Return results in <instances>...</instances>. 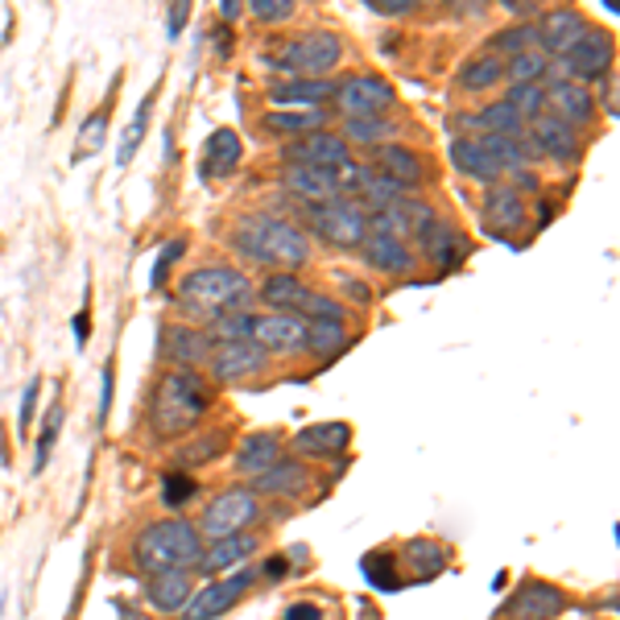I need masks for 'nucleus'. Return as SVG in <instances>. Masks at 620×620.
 Instances as JSON below:
<instances>
[{"instance_id": "obj_42", "label": "nucleus", "mask_w": 620, "mask_h": 620, "mask_svg": "<svg viewBox=\"0 0 620 620\" xmlns=\"http://www.w3.org/2000/svg\"><path fill=\"white\" fill-rule=\"evenodd\" d=\"M550 75V59H546L542 50H526V54H513L505 62V79L509 83H542Z\"/></svg>"}, {"instance_id": "obj_26", "label": "nucleus", "mask_w": 620, "mask_h": 620, "mask_svg": "<svg viewBox=\"0 0 620 620\" xmlns=\"http://www.w3.org/2000/svg\"><path fill=\"white\" fill-rule=\"evenodd\" d=\"M451 162H455V170L464 174V178H476V183H484V186L500 183V174H505L496 166V157L480 145V137L451 141Z\"/></svg>"}, {"instance_id": "obj_11", "label": "nucleus", "mask_w": 620, "mask_h": 620, "mask_svg": "<svg viewBox=\"0 0 620 620\" xmlns=\"http://www.w3.org/2000/svg\"><path fill=\"white\" fill-rule=\"evenodd\" d=\"M431 216H434L431 203L414 199V195H402L397 203H389V207H381V211H372V216H369V232L410 245V240H414V236H418L422 228L431 224Z\"/></svg>"}, {"instance_id": "obj_21", "label": "nucleus", "mask_w": 620, "mask_h": 620, "mask_svg": "<svg viewBox=\"0 0 620 620\" xmlns=\"http://www.w3.org/2000/svg\"><path fill=\"white\" fill-rule=\"evenodd\" d=\"M546 104L555 108L558 121H567L571 128L575 124L596 121V100H591L588 87H583V83H575V79H555V83H550V92H546Z\"/></svg>"}, {"instance_id": "obj_27", "label": "nucleus", "mask_w": 620, "mask_h": 620, "mask_svg": "<svg viewBox=\"0 0 620 620\" xmlns=\"http://www.w3.org/2000/svg\"><path fill=\"white\" fill-rule=\"evenodd\" d=\"M281 183H286V190H294L302 203H327L340 195L335 190V174L319 170V166H298V162H286Z\"/></svg>"}, {"instance_id": "obj_4", "label": "nucleus", "mask_w": 620, "mask_h": 620, "mask_svg": "<svg viewBox=\"0 0 620 620\" xmlns=\"http://www.w3.org/2000/svg\"><path fill=\"white\" fill-rule=\"evenodd\" d=\"M203 555V534L186 517H162L154 526H145L133 542V562L141 575L157 571H190Z\"/></svg>"}, {"instance_id": "obj_58", "label": "nucleus", "mask_w": 620, "mask_h": 620, "mask_svg": "<svg viewBox=\"0 0 620 620\" xmlns=\"http://www.w3.org/2000/svg\"><path fill=\"white\" fill-rule=\"evenodd\" d=\"M500 4H505V13H513V17H529V13H538L542 0H500Z\"/></svg>"}, {"instance_id": "obj_41", "label": "nucleus", "mask_w": 620, "mask_h": 620, "mask_svg": "<svg viewBox=\"0 0 620 620\" xmlns=\"http://www.w3.org/2000/svg\"><path fill=\"white\" fill-rule=\"evenodd\" d=\"M505 104H509L521 121H538L546 108V87L542 83H509V92H505Z\"/></svg>"}, {"instance_id": "obj_57", "label": "nucleus", "mask_w": 620, "mask_h": 620, "mask_svg": "<svg viewBox=\"0 0 620 620\" xmlns=\"http://www.w3.org/2000/svg\"><path fill=\"white\" fill-rule=\"evenodd\" d=\"M286 620H323V608L319 604H290L286 608Z\"/></svg>"}, {"instance_id": "obj_51", "label": "nucleus", "mask_w": 620, "mask_h": 620, "mask_svg": "<svg viewBox=\"0 0 620 620\" xmlns=\"http://www.w3.org/2000/svg\"><path fill=\"white\" fill-rule=\"evenodd\" d=\"M178 257H183V240H166L162 252H157V261H154V278H149L154 290H162V286L170 281V265L178 261Z\"/></svg>"}, {"instance_id": "obj_54", "label": "nucleus", "mask_w": 620, "mask_h": 620, "mask_svg": "<svg viewBox=\"0 0 620 620\" xmlns=\"http://www.w3.org/2000/svg\"><path fill=\"white\" fill-rule=\"evenodd\" d=\"M186 17H190V0H170V21H166L170 38H178L186 30Z\"/></svg>"}, {"instance_id": "obj_9", "label": "nucleus", "mask_w": 620, "mask_h": 620, "mask_svg": "<svg viewBox=\"0 0 620 620\" xmlns=\"http://www.w3.org/2000/svg\"><path fill=\"white\" fill-rule=\"evenodd\" d=\"M257 583V571H248V567H236V575L228 579H211V583H203L199 591H190V600L183 604V620H216L224 617L228 608L245 596L248 588Z\"/></svg>"}, {"instance_id": "obj_15", "label": "nucleus", "mask_w": 620, "mask_h": 620, "mask_svg": "<svg viewBox=\"0 0 620 620\" xmlns=\"http://www.w3.org/2000/svg\"><path fill=\"white\" fill-rule=\"evenodd\" d=\"M414 240L422 245V257H426L431 265H438V269H455V265L467 257V248H472V245H467V236L459 232L451 219L438 216V211H434L431 224H426V228H422Z\"/></svg>"}, {"instance_id": "obj_61", "label": "nucleus", "mask_w": 620, "mask_h": 620, "mask_svg": "<svg viewBox=\"0 0 620 620\" xmlns=\"http://www.w3.org/2000/svg\"><path fill=\"white\" fill-rule=\"evenodd\" d=\"M513 178H517L513 190H538V178H534L529 170H513Z\"/></svg>"}, {"instance_id": "obj_25", "label": "nucleus", "mask_w": 620, "mask_h": 620, "mask_svg": "<svg viewBox=\"0 0 620 620\" xmlns=\"http://www.w3.org/2000/svg\"><path fill=\"white\" fill-rule=\"evenodd\" d=\"M269 100L273 104H294V108H327L335 100V83L331 79H286V83H273L269 87Z\"/></svg>"}, {"instance_id": "obj_13", "label": "nucleus", "mask_w": 620, "mask_h": 620, "mask_svg": "<svg viewBox=\"0 0 620 620\" xmlns=\"http://www.w3.org/2000/svg\"><path fill=\"white\" fill-rule=\"evenodd\" d=\"M248 340L261 343L265 352H302V340H307V319L302 314H290V310H269V314H252V331Z\"/></svg>"}, {"instance_id": "obj_39", "label": "nucleus", "mask_w": 620, "mask_h": 620, "mask_svg": "<svg viewBox=\"0 0 620 620\" xmlns=\"http://www.w3.org/2000/svg\"><path fill=\"white\" fill-rule=\"evenodd\" d=\"M405 562L414 567V575L434 579V575L447 567V546L431 542V538H410V542H405Z\"/></svg>"}, {"instance_id": "obj_8", "label": "nucleus", "mask_w": 620, "mask_h": 620, "mask_svg": "<svg viewBox=\"0 0 620 620\" xmlns=\"http://www.w3.org/2000/svg\"><path fill=\"white\" fill-rule=\"evenodd\" d=\"M340 59H343V42L340 33L331 30H310L278 50V66L294 71V75H327L331 66H340Z\"/></svg>"}, {"instance_id": "obj_10", "label": "nucleus", "mask_w": 620, "mask_h": 620, "mask_svg": "<svg viewBox=\"0 0 620 620\" xmlns=\"http://www.w3.org/2000/svg\"><path fill=\"white\" fill-rule=\"evenodd\" d=\"M331 104H340L343 121H352V116H385L397 104V92L381 75H352L343 79V87H335Z\"/></svg>"}, {"instance_id": "obj_24", "label": "nucleus", "mask_w": 620, "mask_h": 620, "mask_svg": "<svg viewBox=\"0 0 620 620\" xmlns=\"http://www.w3.org/2000/svg\"><path fill=\"white\" fill-rule=\"evenodd\" d=\"M281 455H286V447H281L278 434L257 431V434H248V438H240V451H236V472L248 476V480H257L261 472H269V467L278 464Z\"/></svg>"}, {"instance_id": "obj_23", "label": "nucleus", "mask_w": 620, "mask_h": 620, "mask_svg": "<svg viewBox=\"0 0 620 620\" xmlns=\"http://www.w3.org/2000/svg\"><path fill=\"white\" fill-rule=\"evenodd\" d=\"M376 170L389 174V178H393L397 186H405L410 195L426 183V166H422V157L414 154L410 145H393V141H385V145L376 149Z\"/></svg>"}, {"instance_id": "obj_2", "label": "nucleus", "mask_w": 620, "mask_h": 620, "mask_svg": "<svg viewBox=\"0 0 620 620\" xmlns=\"http://www.w3.org/2000/svg\"><path fill=\"white\" fill-rule=\"evenodd\" d=\"M232 248L240 257H248L252 265H265V269H298V265L310 261L307 232L294 228L290 219L265 216V211H252V216L236 219Z\"/></svg>"}, {"instance_id": "obj_56", "label": "nucleus", "mask_w": 620, "mask_h": 620, "mask_svg": "<svg viewBox=\"0 0 620 620\" xmlns=\"http://www.w3.org/2000/svg\"><path fill=\"white\" fill-rule=\"evenodd\" d=\"M286 571H290V558L286 555H273L269 558V562H265V579H269V583H278V579H286Z\"/></svg>"}, {"instance_id": "obj_7", "label": "nucleus", "mask_w": 620, "mask_h": 620, "mask_svg": "<svg viewBox=\"0 0 620 620\" xmlns=\"http://www.w3.org/2000/svg\"><path fill=\"white\" fill-rule=\"evenodd\" d=\"M612 54H617V46H612V33L604 30H583V38L575 42L562 59H550V75H567L575 79V83H583V79H604L608 71H612Z\"/></svg>"}, {"instance_id": "obj_50", "label": "nucleus", "mask_w": 620, "mask_h": 620, "mask_svg": "<svg viewBox=\"0 0 620 620\" xmlns=\"http://www.w3.org/2000/svg\"><path fill=\"white\" fill-rule=\"evenodd\" d=\"M298 314H302V319H343V302H335V298L314 294V290H310Z\"/></svg>"}, {"instance_id": "obj_47", "label": "nucleus", "mask_w": 620, "mask_h": 620, "mask_svg": "<svg viewBox=\"0 0 620 620\" xmlns=\"http://www.w3.org/2000/svg\"><path fill=\"white\" fill-rule=\"evenodd\" d=\"M294 4L298 0H248V13L265 21V25H281V21L294 17Z\"/></svg>"}, {"instance_id": "obj_44", "label": "nucleus", "mask_w": 620, "mask_h": 620, "mask_svg": "<svg viewBox=\"0 0 620 620\" xmlns=\"http://www.w3.org/2000/svg\"><path fill=\"white\" fill-rule=\"evenodd\" d=\"M393 133H397V128H393V121H385V116H352L343 141H372V145H381V141H389Z\"/></svg>"}, {"instance_id": "obj_36", "label": "nucleus", "mask_w": 620, "mask_h": 620, "mask_svg": "<svg viewBox=\"0 0 620 620\" xmlns=\"http://www.w3.org/2000/svg\"><path fill=\"white\" fill-rule=\"evenodd\" d=\"M464 128H476L480 137H493V133H500V137H521L526 133V121L517 116V112L500 100V104H488L484 112H476V116H464Z\"/></svg>"}, {"instance_id": "obj_49", "label": "nucleus", "mask_w": 620, "mask_h": 620, "mask_svg": "<svg viewBox=\"0 0 620 620\" xmlns=\"http://www.w3.org/2000/svg\"><path fill=\"white\" fill-rule=\"evenodd\" d=\"M104 124H108V116L104 112H95L92 121L83 124V133H79V149H75V162H83V157H92L100 145H104Z\"/></svg>"}, {"instance_id": "obj_14", "label": "nucleus", "mask_w": 620, "mask_h": 620, "mask_svg": "<svg viewBox=\"0 0 620 620\" xmlns=\"http://www.w3.org/2000/svg\"><path fill=\"white\" fill-rule=\"evenodd\" d=\"M484 228L493 236H513L517 228H526L529 219V207L526 199H521V190H513L509 183H493L488 186V195H484Z\"/></svg>"}, {"instance_id": "obj_59", "label": "nucleus", "mask_w": 620, "mask_h": 620, "mask_svg": "<svg viewBox=\"0 0 620 620\" xmlns=\"http://www.w3.org/2000/svg\"><path fill=\"white\" fill-rule=\"evenodd\" d=\"M108 410H112V369H104V393H100V426L108 422Z\"/></svg>"}, {"instance_id": "obj_55", "label": "nucleus", "mask_w": 620, "mask_h": 620, "mask_svg": "<svg viewBox=\"0 0 620 620\" xmlns=\"http://www.w3.org/2000/svg\"><path fill=\"white\" fill-rule=\"evenodd\" d=\"M33 410H38V381H30V385H25V393H21V431H30L33 426Z\"/></svg>"}, {"instance_id": "obj_19", "label": "nucleus", "mask_w": 620, "mask_h": 620, "mask_svg": "<svg viewBox=\"0 0 620 620\" xmlns=\"http://www.w3.org/2000/svg\"><path fill=\"white\" fill-rule=\"evenodd\" d=\"M583 30H588V21H583L579 9H550L538 21V50H542L546 59H562L583 38Z\"/></svg>"}, {"instance_id": "obj_12", "label": "nucleus", "mask_w": 620, "mask_h": 620, "mask_svg": "<svg viewBox=\"0 0 620 620\" xmlns=\"http://www.w3.org/2000/svg\"><path fill=\"white\" fill-rule=\"evenodd\" d=\"M265 364H269V352L252 340L216 343V348H211V360H207V369H211V376H216L219 385H232V381L257 376V372H265Z\"/></svg>"}, {"instance_id": "obj_40", "label": "nucleus", "mask_w": 620, "mask_h": 620, "mask_svg": "<svg viewBox=\"0 0 620 620\" xmlns=\"http://www.w3.org/2000/svg\"><path fill=\"white\" fill-rule=\"evenodd\" d=\"M493 54L500 59H513V54H526V50H538V21H521V25H509L488 38Z\"/></svg>"}, {"instance_id": "obj_48", "label": "nucleus", "mask_w": 620, "mask_h": 620, "mask_svg": "<svg viewBox=\"0 0 620 620\" xmlns=\"http://www.w3.org/2000/svg\"><path fill=\"white\" fill-rule=\"evenodd\" d=\"M59 431H62V405H54V410L46 414L42 438H38V459H33V467H38V472L50 464V451H54V443H59Z\"/></svg>"}, {"instance_id": "obj_1", "label": "nucleus", "mask_w": 620, "mask_h": 620, "mask_svg": "<svg viewBox=\"0 0 620 620\" xmlns=\"http://www.w3.org/2000/svg\"><path fill=\"white\" fill-rule=\"evenodd\" d=\"M207 410H211V389L199 372L170 369L157 376L154 397H149V431L162 443L183 438L186 431H195L207 418Z\"/></svg>"}, {"instance_id": "obj_22", "label": "nucleus", "mask_w": 620, "mask_h": 620, "mask_svg": "<svg viewBox=\"0 0 620 620\" xmlns=\"http://www.w3.org/2000/svg\"><path fill=\"white\" fill-rule=\"evenodd\" d=\"M534 149L567 166V162H575V157H579V137H575L571 124L558 121L555 112H542V116L534 121Z\"/></svg>"}, {"instance_id": "obj_31", "label": "nucleus", "mask_w": 620, "mask_h": 620, "mask_svg": "<svg viewBox=\"0 0 620 620\" xmlns=\"http://www.w3.org/2000/svg\"><path fill=\"white\" fill-rule=\"evenodd\" d=\"M257 550V538L252 534H228V538H216L207 555H199V567L203 575H219L228 571V567H245V558Z\"/></svg>"}, {"instance_id": "obj_29", "label": "nucleus", "mask_w": 620, "mask_h": 620, "mask_svg": "<svg viewBox=\"0 0 620 620\" xmlns=\"http://www.w3.org/2000/svg\"><path fill=\"white\" fill-rule=\"evenodd\" d=\"M307 480H310L307 464H302V459H290V455H281L278 464L252 480V493L257 496H298L302 488H307Z\"/></svg>"}, {"instance_id": "obj_16", "label": "nucleus", "mask_w": 620, "mask_h": 620, "mask_svg": "<svg viewBox=\"0 0 620 620\" xmlns=\"http://www.w3.org/2000/svg\"><path fill=\"white\" fill-rule=\"evenodd\" d=\"M567 596L555 588V583H542V579H529L517 588L509 604H505V617L509 620H555L558 612H567Z\"/></svg>"}, {"instance_id": "obj_30", "label": "nucleus", "mask_w": 620, "mask_h": 620, "mask_svg": "<svg viewBox=\"0 0 620 620\" xmlns=\"http://www.w3.org/2000/svg\"><path fill=\"white\" fill-rule=\"evenodd\" d=\"M240 154H245V145H240V137H236L232 128H216V133L207 137L199 174L203 178H228V174L240 166Z\"/></svg>"}, {"instance_id": "obj_6", "label": "nucleus", "mask_w": 620, "mask_h": 620, "mask_svg": "<svg viewBox=\"0 0 620 620\" xmlns=\"http://www.w3.org/2000/svg\"><path fill=\"white\" fill-rule=\"evenodd\" d=\"M257 517H261V496L252 493V488H224V493L203 509L199 534L207 542H216V538H228V534H245Z\"/></svg>"}, {"instance_id": "obj_53", "label": "nucleus", "mask_w": 620, "mask_h": 620, "mask_svg": "<svg viewBox=\"0 0 620 620\" xmlns=\"http://www.w3.org/2000/svg\"><path fill=\"white\" fill-rule=\"evenodd\" d=\"M369 4L385 17H405V13H414L422 0H369Z\"/></svg>"}, {"instance_id": "obj_37", "label": "nucleus", "mask_w": 620, "mask_h": 620, "mask_svg": "<svg viewBox=\"0 0 620 620\" xmlns=\"http://www.w3.org/2000/svg\"><path fill=\"white\" fill-rule=\"evenodd\" d=\"M480 145L488 149V154L496 157V166L500 170H529V162H534V141L526 137H500V133H493V137H480Z\"/></svg>"}, {"instance_id": "obj_38", "label": "nucleus", "mask_w": 620, "mask_h": 620, "mask_svg": "<svg viewBox=\"0 0 620 620\" xmlns=\"http://www.w3.org/2000/svg\"><path fill=\"white\" fill-rule=\"evenodd\" d=\"M327 124L323 108H290V112H269L265 116V128L269 133H281V137H307V133H319Z\"/></svg>"}, {"instance_id": "obj_45", "label": "nucleus", "mask_w": 620, "mask_h": 620, "mask_svg": "<svg viewBox=\"0 0 620 620\" xmlns=\"http://www.w3.org/2000/svg\"><path fill=\"white\" fill-rule=\"evenodd\" d=\"M195 493H199V484L190 480V476H183V472H166L162 476V505L166 509H183Z\"/></svg>"}, {"instance_id": "obj_35", "label": "nucleus", "mask_w": 620, "mask_h": 620, "mask_svg": "<svg viewBox=\"0 0 620 620\" xmlns=\"http://www.w3.org/2000/svg\"><path fill=\"white\" fill-rule=\"evenodd\" d=\"M455 83L464 87V92H493L496 83H505V59L500 54H476V59H467L464 66H459V75H455Z\"/></svg>"}, {"instance_id": "obj_46", "label": "nucleus", "mask_w": 620, "mask_h": 620, "mask_svg": "<svg viewBox=\"0 0 620 620\" xmlns=\"http://www.w3.org/2000/svg\"><path fill=\"white\" fill-rule=\"evenodd\" d=\"M149 104H154V95L145 100V108H141L137 116H133V124L124 128L121 149H116V162H121V166H128V162H133V154H137V141L145 137V128H149Z\"/></svg>"}, {"instance_id": "obj_63", "label": "nucleus", "mask_w": 620, "mask_h": 620, "mask_svg": "<svg viewBox=\"0 0 620 620\" xmlns=\"http://www.w3.org/2000/svg\"><path fill=\"white\" fill-rule=\"evenodd\" d=\"M604 9L608 13H620V0H604Z\"/></svg>"}, {"instance_id": "obj_60", "label": "nucleus", "mask_w": 620, "mask_h": 620, "mask_svg": "<svg viewBox=\"0 0 620 620\" xmlns=\"http://www.w3.org/2000/svg\"><path fill=\"white\" fill-rule=\"evenodd\" d=\"M608 92H604V108H608V116H617V75L608 71Z\"/></svg>"}, {"instance_id": "obj_17", "label": "nucleus", "mask_w": 620, "mask_h": 620, "mask_svg": "<svg viewBox=\"0 0 620 620\" xmlns=\"http://www.w3.org/2000/svg\"><path fill=\"white\" fill-rule=\"evenodd\" d=\"M211 348H216V340L207 335V327H195V323L166 327V356L174 360V369H190V372L207 369Z\"/></svg>"}, {"instance_id": "obj_62", "label": "nucleus", "mask_w": 620, "mask_h": 620, "mask_svg": "<svg viewBox=\"0 0 620 620\" xmlns=\"http://www.w3.org/2000/svg\"><path fill=\"white\" fill-rule=\"evenodd\" d=\"M219 9H224V21H236L240 17V0H224Z\"/></svg>"}, {"instance_id": "obj_20", "label": "nucleus", "mask_w": 620, "mask_h": 620, "mask_svg": "<svg viewBox=\"0 0 620 620\" xmlns=\"http://www.w3.org/2000/svg\"><path fill=\"white\" fill-rule=\"evenodd\" d=\"M348 443H352L348 422H314L294 434V451L307 459H335L340 451H348Z\"/></svg>"}, {"instance_id": "obj_34", "label": "nucleus", "mask_w": 620, "mask_h": 620, "mask_svg": "<svg viewBox=\"0 0 620 620\" xmlns=\"http://www.w3.org/2000/svg\"><path fill=\"white\" fill-rule=\"evenodd\" d=\"M364 257H369L372 269H381V273H410L418 257H414V248L402 245V240H389V236H372L364 240Z\"/></svg>"}, {"instance_id": "obj_28", "label": "nucleus", "mask_w": 620, "mask_h": 620, "mask_svg": "<svg viewBox=\"0 0 620 620\" xmlns=\"http://www.w3.org/2000/svg\"><path fill=\"white\" fill-rule=\"evenodd\" d=\"M190 591H195L190 571H157V575H149V583H145V600H149L154 612H183V604L190 600Z\"/></svg>"}, {"instance_id": "obj_52", "label": "nucleus", "mask_w": 620, "mask_h": 620, "mask_svg": "<svg viewBox=\"0 0 620 620\" xmlns=\"http://www.w3.org/2000/svg\"><path fill=\"white\" fill-rule=\"evenodd\" d=\"M199 447H183V459H190V464H203V459H216L219 451H224V438L219 434H211V438H195Z\"/></svg>"}, {"instance_id": "obj_43", "label": "nucleus", "mask_w": 620, "mask_h": 620, "mask_svg": "<svg viewBox=\"0 0 620 620\" xmlns=\"http://www.w3.org/2000/svg\"><path fill=\"white\" fill-rule=\"evenodd\" d=\"M364 575H369V583H376L381 591H397L402 588V579H393L397 575V558L389 555V550H376V555H364Z\"/></svg>"}, {"instance_id": "obj_3", "label": "nucleus", "mask_w": 620, "mask_h": 620, "mask_svg": "<svg viewBox=\"0 0 620 620\" xmlns=\"http://www.w3.org/2000/svg\"><path fill=\"white\" fill-rule=\"evenodd\" d=\"M248 298H252V286L240 269L232 265H207V269H195L186 273L183 286H178V307L195 327H211L219 314H232V310H245Z\"/></svg>"}, {"instance_id": "obj_33", "label": "nucleus", "mask_w": 620, "mask_h": 620, "mask_svg": "<svg viewBox=\"0 0 620 620\" xmlns=\"http://www.w3.org/2000/svg\"><path fill=\"white\" fill-rule=\"evenodd\" d=\"M352 343L343 319H307V340H302V352L319 360H335Z\"/></svg>"}, {"instance_id": "obj_18", "label": "nucleus", "mask_w": 620, "mask_h": 620, "mask_svg": "<svg viewBox=\"0 0 620 620\" xmlns=\"http://www.w3.org/2000/svg\"><path fill=\"white\" fill-rule=\"evenodd\" d=\"M348 141L340 133H307V137H294V145L286 149V162H298V166H319V170H335L348 162Z\"/></svg>"}, {"instance_id": "obj_32", "label": "nucleus", "mask_w": 620, "mask_h": 620, "mask_svg": "<svg viewBox=\"0 0 620 620\" xmlns=\"http://www.w3.org/2000/svg\"><path fill=\"white\" fill-rule=\"evenodd\" d=\"M257 294H261V302L269 310H290V314H298L310 290L302 286V278H294V269H278V273H269V278L261 281Z\"/></svg>"}, {"instance_id": "obj_5", "label": "nucleus", "mask_w": 620, "mask_h": 620, "mask_svg": "<svg viewBox=\"0 0 620 620\" xmlns=\"http://www.w3.org/2000/svg\"><path fill=\"white\" fill-rule=\"evenodd\" d=\"M307 211H310V228H314V236H319L323 245L360 248L369 240V211H364L356 199L335 195V199H327V203H307Z\"/></svg>"}]
</instances>
